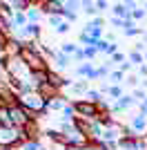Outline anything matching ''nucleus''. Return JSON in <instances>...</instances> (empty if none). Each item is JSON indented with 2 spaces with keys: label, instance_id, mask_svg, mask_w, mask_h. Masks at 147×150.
Returning <instances> with one entry per match:
<instances>
[{
  "label": "nucleus",
  "instance_id": "obj_8",
  "mask_svg": "<svg viewBox=\"0 0 147 150\" xmlns=\"http://www.w3.org/2000/svg\"><path fill=\"white\" fill-rule=\"evenodd\" d=\"M0 31H5V34L9 31V23H7V20L2 18V13H0Z\"/></svg>",
  "mask_w": 147,
  "mask_h": 150
},
{
  "label": "nucleus",
  "instance_id": "obj_6",
  "mask_svg": "<svg viewBox=\"0 0 147 150\" xmlns=\"http://www.w3.org/2000/svg\"><path fill=\"white\" fill-rule=\"evenodd\" d=\"M7 52H9V54H20V50H22V47H20L18 43H16V40H9V43H7V47H5Z\"/></svg>",
  "mask_w": 147,
  "mask_h": 150
},
{
  "label": "nucleus",
  "instance_id": "obj_5",
  "mask_svg": "<svg viewBox=\"0 0 147 150\" xmlns=\"http://www.w3.org/2000/svg\"><path fill=\"white\" fill-rule=\"evenodd\" d=\"M38 92H40V96H54V94L58 92V88H56V85H51L49 81H45V83H40Z\"/></svg>",
  "mask_w": 147,
  "mask_h": 150
},
{
  "label": "nucleus",
  "instance_id": "obj_4",
  "mask_svg": "<svg viewBox=\"0 0 147 150\" xmlns=\"http://www.w3.org/2000/svg\"><path fill=\"white\" fill-rule=\"evenodd\" d=\"M76 112H80L83 117H96V105L80 101V103H76Z\"/></svg>",
  "mask_w": 147,
  "mask_h": 150
},
{
  "label": "nucleus",
  "instance_id": "obj_10",
  "mask_svg": "<svg viewBox=\"0 0 147 150\" xmlns=\"http://www.w3.org/2000/svg\"><path fill=\"white\" fill-rule=\"evenodd\" d=\"M2 125H5V123H2V121H0V128H2Z\"/></svg>",
  "mask_w": 147,
  "mask_h": 150
},
{
  "label": "nucleus",
  "instance_id": "obj_9",
  "mask_svg": "<svg viewBox=\"0 0 147 150\" xmlns=\"http://www.w3.org/2000/svg\"><path fill=\"white\" fill-rule=\"evenodd\" d=\"M7 43H9V40H7V34H5V31H0V50H5Z\"/></svg>",
  "mask_w": 147,
  "mask_h": 150
},
{
  "label": "nucleus",
  "instance_id": "obj_7",
  "mask_svg": "<svg viewBox=\"0 0 147 150\" xmlns=\"http://www.w3.org/2000/svg\"><path fill=\"white\" fill-rule=\"evenodd\" d=\"M0 121H2L5 125L11 123V119H9V110H7V108H2V105H0Z\"/></svg>",
  "mask_w": 147,
  "mask_h": 150
},
{
  "label": "nucleus",
  "instance_id": "obj_3",
  "mask_svg": "<svg viewBox=\"0 0 147 150\" xmlns=\"http://www.w3.org/2000/svg\"><path fill=\"white\" fill-rule=\"evenodd\" d=\"M13 141H18V132L2 125L0 128V144H13Z\"/></svg>",
  "mask_w": 147,
  "mask_h": 150
},
{
  "label": "nucleus",
  "instance_id": "obj_2",
  "mask_svg": "<svg viewBox=\"0 0 147 150\" xmlns=\"http://www.w3.org/2000/svg\"><path fill=\"white\" fill-rule=\"evenodd\" d=\"M9 119H11V123H16V125H24L29 121V117H27V112L20 110V108H11V110H9Z\"/></svg>",
  "mask_w": 147,
  "mask_h": 150
},
{
  "label": "nucleus",
  "instance_id": "obj_1",
  "mask_svg": "<svg viewBox=\"0 0 147 150\" xmlns=\"http://www.w3.org/2000/svg\"><path fill=\"white\" fill-rule=\"evenodd\" d=\"M20 56H22V61L29 65V69H45V61L40 58V54H36L34 50H29V47H24V50H20Z\"/></svg>",
  "mask_w": 147,
  "mask_h": 150
}]
</instances>
